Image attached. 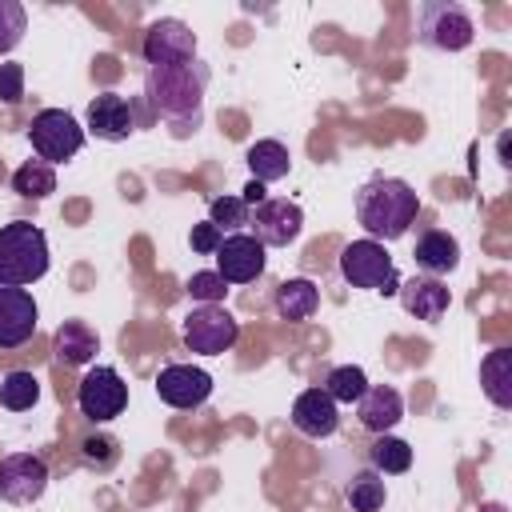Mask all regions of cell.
I'll return each instance as SVG.
<instances>
[{"label": "cell", "mask_w": 512, "mask_h": 512, "mask_svg": "<svg viewBox=\"0 0 512 512\" xmlns=\"http://www.w3.org/2000/svg\"><path fill=\"white\" fill-rule=\"evenodd\" d=\"M292 428L300 436H312V440H324L340 428V412H336V400L324 392V388H304L292 404Z\"/></svg>", "instance_id": "15"}, {"label": "cell", "mask_w": 512, "mask_h": 512, "mask_svg": "<svg viewBox=\"0 0 512 512\" xmlns=\"http://www.w3.org/2000/svg\"><path fill=\"white\" fill-rule=\"evenodd\" d=\"M240 336V324L228 308L220 304H200L184 316V344L188 352H200V356H220L236 344Z\"/></svg>", "instance_id": "7"}, {"label": "cell", "mask_w": 512, "mask_h": 512, "mask_svg": "<svg viewBox=\"0 0 512 512\" xmlns=\"http://www.w3.org/2000/svg\"><path fill=\"white\" fill-rule=\"evenodd\" d=\"M240 200H244L248 208H256V204H264V200H268V188H264L260 180H248V184H244V192H240Z\"/></svg>", "instance_id": "35"}, {"label": "cell", "mask_w": 512, "mask_h": 512, "mask_svg": "<svg viewBox=\"0 0 512 512\" xmlns=\"http://www.w3.org/2000/svg\"><path fill=\"white\" fill-rule=\"evenodd\" d=\"M40 320V308L28 288H4L0 284V348H20L32 340Z\"/></svg>", "instance_id": "14"}, {"label": "cell", "mask_w": 512, "mask_h": 512, "mask_svg": "<svg viewBox=\"0 0 512 512\" xmlns=\"http://www.w3.org/2000/svg\"><path fill=\"white\" fill-rule=\"evenodd\" d=\"M20 96H24V68L20 64H0V100L20 104Z\"/></svg>", "instance_id": "33"}, {"label": "cell", "mask_w": 512, "mask_h": 512, "mask_svg": "<svg viewBox=\"0 0 512 512\" xmlns=\"http://www.w3.org/2000/svg\"><path fill=\"white\" fill-rule=\"evenodd\" d=\"M144 60L152 68H176V64H192L196 60V32L184 20H156L144 32Z\"/></svg>", "instance_id": "9"}, {"label": "cell", "mask_w": 512, "mask_h": 512, "mask_svg": "<svg viewBox=\"0 0 512 512\" xmlns=\"http://www.w3.org/2000/svg\"><path fill=\"white\" fill-rule=\"evenodd\" d=\"M40 400V380L32 376V372H4L0 376V404L4 408H12V412H24V408H32Z\"/></svg>", "instance_id": "27"}, {"label": "cell", "mask_w": 512, "mask_h": 512, "mask_svg": "<svg viewBox=\"0 0 512 512\" xmlns=\"http://www.w3.org/2000/svg\"><path fill=\"white\" fill-rule=\"evenodd\" d=\"M220 240H224V232H220L212 220H204V224H196V228H192V248H196V252H204V256H208V252H216V248H220Z\"/></svg>", "instance_id": "34"}, {"label": "cell", "mask_w": 512, "mask_h": 512, "mask_svg": "<svg viewBox=\"0 0 512 512\" xmlns=\"http://www.w3.org/2000/svg\"><path fill=\"white\" fill-rule=\"evenodd\" d=\"M204 88H208V64H200V60L176 64V68H148V76H144V96H148L152 112L180 124V132H184V124L200 120Z\"/></svg>", "instance_id": "2"}, {"label": "cell", "mask_w": 512, "mask_h": 512, "mask_svg": "<svg viewBox=\"0 0 512 512\" xmlns=\"http://www.w3.org/2000/svg\"><path fill=\"white\" fill-rule=\"evenodd\" d=\"M416 216H420V196L400 176H372L356 192V220L376 244L400 240L416 224Z\"/></svg>", "instance_id": "1"}, {"label": "cell", "mask_w": 512, "mask_h": 512, "mask_svg": "<svg viewBox=\"0 0 512 512\" xmlns=\"http://www.w3.org/2000/svg\"><path fill=\"white\" fill-rule=\"evenodd\" d=\"M484 512H504V508H500V504H488V508H484Z\"/></svg>", "instance_id": "36"}, {"label": "cell", "mask_w": 512, "mask_h": 512, "mask_svg": "<svg viewBox=\"0 0 512 512\" xmlns=\"http://www.w3.org/2000/svg\"><path fill=\"white\" fill-rule=\"evenodd\" d=\"M340 276L352 288H368V292H384V296H396V288H400L396 264H392L388 248L376 244V240H352V244H344L340 248Z\"/></svg>", "instance_id": "4"}, {"label": "cell", "mask_w": 512, "mask_h": 512, "mask_svg": "<svg viewBox=\"0 0 512 512\" xmlns=\"http://www.w3.org/2000/svg\"><path fill=\"white\" fill-rule=\"evenodd\" d=\"M316 308H320V288H316L312 280L292 276V280H284V284L276 288V312H280V320L304 324V320L316 316Z\"/></svg>", "instance_id": "21"}, {"label": "cell", "mask_w": 512, "mask_h": 512, "mask_svg": "<svg viewBox=\"0 0 512 512\" xmlns=\"http://www.w3.org/2000/svg\"><path fill=\"white\" fill-rule=\"evenodd\" d=\"M48 272V240L32 220H12L0 228V284L24 288Z\"/></svg>", "instance_id": "3"}, {"label": "cell", "mask_w": 512, "mask_h": 512, "mask_svg": "<svg viewBox=\"0 0 512 512\" xmlns=\"http://www.w3.org/2000/svg\"><path fill=\"white\" fill-rule=\"evenodd\" d=\"M24 28H28V12H24V4H16V0H0V56L12 52V48L24 40Z\"/></svg>", "instance_id": "29"}, {"label": "cell", "mask_w": 512, "mask_h": 512, "mask_svg": "<svg viewBox=\"0 0 512 512\" xmlns=\"http://www.w3.org/2000/svg\"><path fill=\"white\" fill-rule=\"evenodd\" d=\"M412 260H416V268H424L428 276H444V272H452V268L460 264V244H456V236L432 228V232H424V236L416 240Z\"/></svg>", "instance_id": "20"}, {"label": "cell", "mask_w": 512, "mask_h": 512, "mask_svg": "<svg viewBox=\"0 0 512 512\" xmlns=\"http://www.w3.org/2000/svg\"><path fill=\"white\" fill-rule=\"evenodd\" d=\"M216 272L224 284H252L264 272V244L248 232H232L216 248Z\"/></svg>", "instance_id": "12"}, {"label": "cell", "mask_w": 512, "mask_h": 512, "mask_svg": "<svg viewBox=\"0 0 512 512\" xmlns=\"http://www.w3.org/2000/svg\"><path fill=\"white\" fill-rule=\"evenodd\" d=\"M12 188L24 196V200H44L56 192V168L44 164V160H28L12 172Z\"/></svg>", "instance_id": "24"}, {"label": "cell", "mask_w": 512, "mask_h": 512, "mask_svg": "<svg viewBox=\"0 0 512 512\" xmlns=\"http://www.w3.org/2000/svg\"><path fill=\"white\" fill-rule=\"evenodd\" d=\"M52 348H56V356H60L64 364L80 368V364H88V360L100 352V336H96V328L84 324V320H64V324L56 328V336H52Z\"/></svg>", "instance_id": "19"}, {"label": "cell", "mask_w": 512, "mask_h": 512, "mask_svg": "<svg viewBox=\"0 0 512 512\" xmlns=\"http://www.w3.org/2000/svg\"><path fill=\"white\" fill-rule=\"evenodd\" d=\"M28 140L44 164H64L84 148V128L64 108H44L28 124Z\"/></svg>", "instance_id": "6"}, {"label": "cell", "mask_w": 512, "mask_h": 512, "mask_svg": "<svg viewBox=\"0 0 512 512\" xmlns=\"http://www.w3.org/2000/svg\"><path fill=\"white\" fill-rule=\"evenodd\" d=\"M368 456H372V472H380V476H396V472L412 468V448L400 436H388V432L372 440Z\"/></svg>", "instance_id": "25"}, {"label": "cell", "mask_w": 512, "mask_h": 512, "mask_svg": "<svg viewBox=\"0 0 512 512\" xmlns=\"http://www.w3.org/2000/svg\"><path fill=\"white\" fill-rule=\"evenodd\" d=\"M252 236L268 248H284V244H292L296 236H300V228H304V212H300V204L296 200H264V204H256L252 208Z\"/></svg>", "instance_id": "11"}, {"label": "cell", "mask_w": 512, "mask_h": 512, "mask_svg": "<svg viewBox=\"0 0 512 512\" xmlns=\"http://www.w3.org/2000/svg\"><path fill=\"white\" fill-rule=\"evenodd\" d=\"M48 488V464L32 452H12L0 460V500L8 504H32Z\"/></svg>", "instance_id": "10"}, {"label": "cell", "mask_w": 512, "mask_h": 512, "mask_svg": "<svg viewBox=\"0 0 512 512\" xmlns=\"http://www.w3.org/2000/svg\"><path fill=\"white\" fill-rule=\"evenodd\" d=\"M76 404H80V412H84L88 420L104 424V420H112V416L124 412V404H128V384L120 380L116 368L96 364V368H88L84 380L76 384Z\"/></svg>", "instance_id": "8"}, {"label": "cell", "mask_w": 512, "mask_h": 512, "mask_svg": "<svg viewBox=\"0 0 512 512\" xmlns=\"http://www.w3.org/2000/svg\"><path fill=\"white\" fill-rule=\"evenodd\" d=\"M480 384H484V396L496 408H512V348H492L484 356Z\"/></svg>", "instance_id": "22"}, {"label": "cell", "mask_w": 512, "mask_h": 512, "mask_svg": "<svg viewBox=\"0 0 512 512\" xmlns=\"http://www.w3.org/2000/svg\"><path fill=\"white\" fill-rule=\"evenodd\" d=\"M212 392V376L196 364H168L156 376V396L168 408H200Z\"/></svg>", "instance_id": "13"}, {"label": "cell", "mask_w": 512, "mask_h": 512, "mask_svg": "<svg viewBox=\"0 0 512 512\" xmlns=\"http://www.w3.org/2000/svg\"><path fill=\"white\" fill-rule=\"evenodd\" d=\"M396 296H400V304H404V312L408 316H416V320H440L444 312H448V304H452V292H448V284H440L436 276H412L408 284H400L396 288Z\"/></svg>", "instance_id": "17"}, {"label": "cell", "mask_w": 512, "mask_h": 512, "mask_svg": "<svg viewBox=\"0 0 512 512\" xmlns=\"http://www.w3.org/2000/svg\"><path fill=\"white\" fill-rule=\"evenodd\" d=\"M88 132L100 136V140H128L136 132V112L124 96L116 92H100L92 104H88Z\"/></svg>", "instance_id": "16"}, {"label": "cell", "mask_w": 512, "mask_h": 512, "mask_svg": "<svg viewBox=\"0 0 512 512\" xmlns=\"http://www.w3.org/2000/svg\"><path fill=\"white\" fill-rule=\"evenodd\" d=\"M244 160H248V168H252V180H260V184L284 180L288 168H292V156H288V148H284L280 140H256V144H248Z\"/></svg>", "instance_id": "23"}, {"label": "cell", "mask_w": 512, "mask_h": 512, "mask_svg": "<svg viewBox=\"0 0 512 512\" xmlns=\"http://www.w3.org/2000/svg\"><path fill=\"white\" fill-rule=\"evenodd\" d=\"M356 416H360V424H364L368 432L384 436L388 428L400 424V416H404V400H400V392L388 388V384H368L364 396L356 400Z\"/></svg>", "instance_id": "18"}, {"label": "cell", "mask_w": 512, "mask_h": 512, "mask_svg": "<svg viewBox=\"0 0 512 512\" xmlns=\"http://www.w3.org/2000/svg\"><path fill=\"white\" fill-rule=\"evenodd\" d=\"M416 32H420V44H428L436 52H460L476 36L472 16L452 0H428L416 16Z\"/></svg>", "instance_id": "5"}, {"label": "cell", "mask_w": 512, "mask_h": 512, "mask_svg": "<svg viewBox=\"0 0 512 512\" xmlns=\"http://www.w3.org/2000/svg\"><path fill=\"white\" fill-rule=\"evenodd\" d=\"M80 456L88 460V464H96V468H112L116 464V456H120V444H116V436H88L84 444H80Z\"/></svg>", "instance_id": "32"}, {"label": "cell", "mask_w": 512, "mask_h": 512, "mask_svg": "<svg viewBox=\"0 0 512 512\" xmlns=\"http://www.w3.org/2000/svg\"><path fill=\"white\" fill-rule=\"evenodd\" d=\"M208 220H212L220 232H232V228L248 224V204H244L240 196H216V200L208 204Z\"/></svg>", "instance_id": "30"}, {"label": "cell", "mask_w": 512, "mask_h": 512, "mask_svg": "<svg viewBox=\"0 0 512 512\" xmlns=\"http://www.w3.org/2000/svg\"><path fill=\"white\" fill-rule=\"evenodd\" d=\"M184 288H188V296H192V300H200V304H220V300H224V292H228V284H224V276H220V272H192Z\"/></svg>", "instance_id": "31"}, {"label": "cell", "mask_w": 512, "mask_h": 512, "mask_svg": "<svg viewBox=\"0 0 512 512\" xmlns=\"http://www.w3.org/2000/svg\"><path fill=\"white\" fill-rule=\"evenodd\" d=\"M344 500L352 504V512H380L384 508V476L380 472H356L344 484Z\"/></svg>", "instance_id": "26"}, {"label": "cell", "mask_w": 512, "mask_h": 512, "mask_svg": "<svg viewBox=\"0 0 512 512\" xmlns=\"http://www.w3.org/2000/svg\"><path fill=\"white\" fill-rule=\"evenodd\" d=\"M364 388H368V376H364V368H356V364H340V368H332L328 380H324V392H328L336 404H356V400L364 396Z\"/></svg>", "instance_id": "28"}]
</instances>
